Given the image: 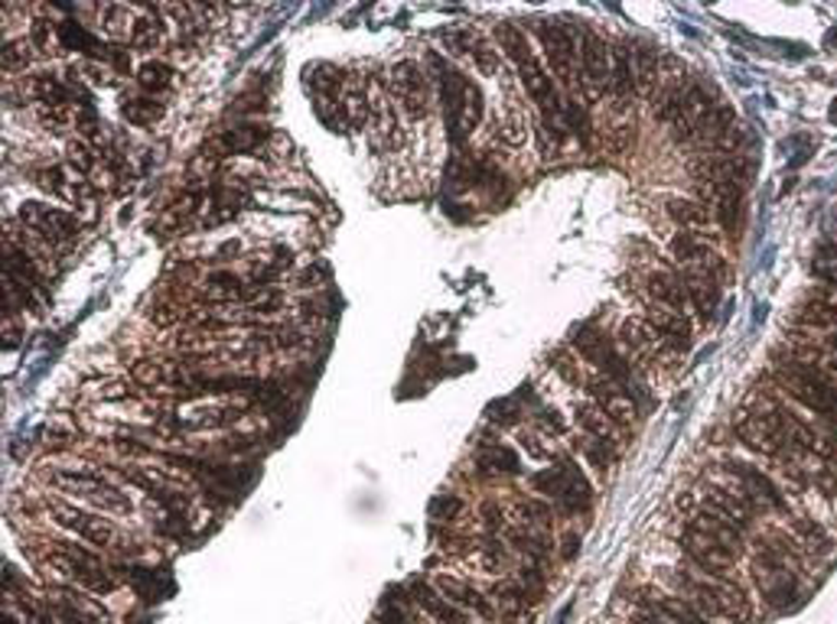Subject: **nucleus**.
I'll return each instance as SVG.
<instances>
[{"label": "nucleus", "instance_id": "obj_43", "mask_svg": "<svg viewBox=\"0 0 837 624\" xmlns=\"http://www.w3.org/2000/svg\"><path fill=\"white\" fill-rule=\"evenodd\" d=\"M522 416H525V407H522L519 397H502L499 403L489 407V423H496L499 429H502V426H515Z\"/></svg>", "mask_w": 837, "mask_h": 624}, {"label": "nucleus", "instance_id": "obj_32", "mask_svg": "<svg viewBox=\"0 0 837 624\" xmlns=\"http://www.w3.org/2000/svg\"><path fill=\"white\" fill-rule=\"evenodd\" d=\"M629 49H632L629 43L613 46V75H609V92H613L616 98L632 95V92H636V85H639V79H636V66H632V52H629Z\"/></svg>", "mask_w": 837, "mask_h": 624}, {"label": "nucleus", "instance_id": "obj_24", "mask_svg": "<svg viewBox=\"0 0 837 624\" xmlns=\"http://www.w3.org/2000/svg\"><path fill=\"white\" fill-rule=\"evenodd\" d=\"M642 290H646L649 303L659 306V309H669V313H685V309H688V293H685L682 273H678L672 263L652 270V273L646 276V286H642Z\"/></svg>", "mask_w": 837, "mask_h": 624}, {"label": "nucleus", "instance_id": "obj_6", "mask_svg": "<svg viewBox=\"0 0 837 624\" xmlns=\"http://www.w3.org/2000/svg\"><path fill=\"white\" fill-rule=\"evenodd\" d=\"M795 560L789 553H782L766 533L756 540V563H753V582L763 596V602L776 612L792 609V602L799 599L802 586H799V573H795Z\"/></svg>", "mask_w": 837, "mask_h": 624}, {"label": "nucleus", "instance_id": "obj_46", "mask_svg": "<svg viewBox=\"0 0 837 624\" xmlns=\"http://www.w3.org/2000/svg\"><path fill=\"white\" fill-rule=\"evenodd\" d=\"M519 449L535 459V462H555V452L545 446V436L542 433H519Z\"/></svg>", "mask_w": 837, "mask_h": 624}, {"label": "nucleus", "instance_id": "obj_35", "mask_svg": "<svg viewBox=\"0 0 837 624\" xmlns=\"http://www.w3.org/2000/svg\"><path fill=\"white\" fill-rule=\"evenodd\" d=\"M512 520L555 530V504L545 498H519L512 504Z\"/></svg>", "mask_w": 837, "mask_h": 624}, {"label": "nucleus", "instance_id": "obj_23", "mask_svg": "<svg viewBox=\"0 0 837 624\" xmlns=\"http://www.w3.org/2000/svg\"><path fill=\"white\" fill-rule=\"evenodd\" d=\"M505 543L512 546V553L525 556L535 566H548L558 553V540H555L551 530L528 527V523H519V520H512V527L505 530Z\"/></svg>", "mask_w": 837, "mask_h": 624}, {"label": "nucleus", "instance_id": "obj_14", "mask_svg": "<svg viewBox=\"0 0 837 624\" xmlns=\"http://www.w3.org/2000/svg\"><path fill=\"white\" fill-rule=\"evenodd\" d=\"M700 507L720 514L723 520H730L733 527H740L746 537L753 533V523H756L759 514H763L733 482H707L704 492H700Z\"/></svg>", "mask_w": 837, "mask_h": 624}, {"label": "nucleus", "instance_id": "obj_18", "mask_svg": "<svg viewBox=\"0 0 837 624\" xmlns=\"http://www.w3.org/2000/svg\"><path fill=\"white\" fill-rule=\"evenodd\" d=\"M408 586V592H411V599H415V605L420 609V615L427 619L430 624H476L479 619H473L469 612H463L460 605H453L430 579H408L405 582Z\"/></svg>", "mask_w": 837, "mask_h": 624}, {"label": "nucleus", "instance_id": "obj_10", "mask_svg": "<svg viewBox=\"0 0 837 624\" xmlns=\"http://www.w3.org/2000/svg\"><path fill=\"white\" fill-rule=\"evenodd\" d=\"M717 472L726 479V482H733L746 498L753 501L763 514L766 510H782V514H792V507H789V498L782 495V488L759 469V466H753V462H746V459H736V456H726V459H720L717 462Z\"/></svg>", "mask_w": 837, "mask_h": 624}, {"label": "nucleus", "instance_id": "obj_7", "mask_svg": "<svg viewBox=\"0 0 837 624\" xmlns=\"http://www.w3.org/2000/svg\"><path fill=\"white\" fill-rule=\"evenodd\" d=\"M678 543H688L700 553L733 566V563H740V556L746 550V533L740 527H733L730 520H723L720 514H713L707 507H695L678 527Z\"/></svg>", "mask_w": 837, "mask_h": 624}, {"label": "nucleus", "instance_id": "obj_45", "mask_svg": "<svg viewBox=\"0 0 837 624\" xmlns=\"http://www.w3.org/2000/svg\"><path fill=\"white\" fill-rule=\"evenodd\" d=\"M463 498L460 495H453V492H446V495H437L433 504H430V517L433 520H440V523H450V520H456L460 514H463Z\"/></svg>", "mask_w": 837, "mask_h": 624}, {"label": "nucleus", "instance_id": "obj_2", "mask_svg": "<svg viewBox=\"0 0 837 624\" xmlns=\"http://www.w3.org/2000/svg\"><path fill=\"white\" fill-rule=\"evenodd\" d=\"M46 482L62 495V498L82 501L92 510L102 514H135V501L125 492V485L118 479H112L108 472H98L92 466H56L46 472Z\"/></svg>", "mask_w": 837, "mask_h": 624}, {"label": "nucleus", "instance_id": "obj_19", "mask_svg": "<svg viewBox=\"0 0 837 624\" xmlns=\"http://www.w3.org/2000/svg\"><path fill=\"white\" fill-rule=\"evenodd\" d=\"M642 319L649 322V329L659 335L662 349L669 355H688L691 352V342H695V329H691V319L685 313H669V309H659V306H649L642 313Z\"/></svg>", "mask_w": 837, "mask_h": 624}, {"label": "nucleus", "instance_id": "obj_8", "mask_svg": "<svg viewBox=\"0 0 837 624\" xmlns=\"http://www.w3.org/2000/svg\"><path fill=\"white\" fill-rule=\"evenodd\" d=\"M532 488L545 501H551L563 514H586L593 507V482L583 472L580 462H573L570 456H558L551 462V469H542L532 475Z\"/></svg>", "mask_w": 837, "mask_h": 624}, {"label": "nucleus", "instance_id": "obj_30", "mask_svg": "<svg viewBox=\"0 0 837 624\" xmlns=\"http://www.w3.org/2000/svg\"><path fill=\"white\" fill-rule=\"evenodd\" d=\"M789 530H792V537L799 540V546L805 550V556L812 553V556H828L832 550H835V540H832V533L818 523V520H809V517H789Z\"/></svg>", "mask_w": 837, "mask_h": 624}, {"label": "nucleus", "instance_id": "obj_38", "mask_svg": "<svg viewBox=\"0 0 837 624\" xmlns=\"http://www.w3.org/2000/svg\"><path fill=\"white\" fill-rule=\"evenodd\" d=\"M548 368H551L563 384H570V387H583V384H586V377L580 372V358H577L570 349H555V352L548 355Z\"/></svg>", "mask_w": 837, "mask_h": 624}, {"label": "nucleus", "instance_id": "obj_9", "mask_svg": "<svg viewBox=\"0 0 837 624\" xmlns=\"http://www.w3.org/2000/svg\"><path fill=\"white\" fill-rule=\"evenodd\" d=\"M16 222L33 242H39L53 254L79 245V238H82L79 219L69 209H56L53 202H23L16 209Z\"/></svg>", "mask_w": 837, "mask_h": 624}, {"label": "nucleus", "instance_id": "obj_4", "mask_svg": "<svg viewBox=\"0 0 837 624\" xmlns=\"http://www.w3.org/2000/svg\"><path fill=\"white\" fill-rule=\"evenodd\" d=\"M46 510H49V517H53L56 527H62V530H66L69 537H75V540L92 543V546L102 550V553H108V550L135 553V546H138V543H131L128 530H125L118 520H112L108 514L92 510V507H85V504H72L69 498H56L46 504Z\"/></svg>", "mask_w": 837, "mask_h": 624}, {"label": "nucleus", "instance_id": "obj_33", "mask_svg": "<svg viewBox=\"0 0 837 624\" xmlns=\"http://www.w3.org/2000/svg\"><path fill=\"white\" fill-rule=\"evenodd\" d=\"M138 89L143 95H150V98H160V95H166L170 89H173V79H176V72H173V66L170 62H163V59H147L143 66L138 69Z\"/></svg>", "mask_w": 837, "mask_h": 624}, {"label": "nucleus", "instance_id": "obj_12", "mask_svg": "<svg viewBox=\"0 0 837 624\" xmlns=\"http://www.w3.org/2000/svg\"><path fill=\"white\" fill-rule=\"evenodd\" d=\"M535 39L542 43V56L551 75L563 85H577V33L558 20H538Z\"/></svg>", "mask_w": 837, "mask_h": 624}, {"label": "nucleus", "instance_id": "obj_21", "mask_svg": "<svg viewBox=\"0 0 837 624\" xmlns=\"http://www.w3.org/2000/svg\"><path fill=\"white\" fill-rule=\"evenodd\" d=\"M486 589V596L496 602V609H499V619L502 624H522L528 615H532V609L535 605H542L515 576H505V579H492L489 586H483Z\"/></svg>", "mask_w": 837, "mask_h": 624}, {"label": "nucleus", "instance_id": "obj_5", "mask_svg": "<svg viewBox=\"0 0 837 624\" xmlns=\"http://www.w3.org/2000/svg\"><path fill=\"white\" fill-rule=\"evenodd\" d=\"M49 563L62 573L66 582H72L92 596H108L118 589L108 556L95 546H82V540H75V537L56 540L49 546Z\"/></svg>", "mask_w": 837, "mask_h": 624}, {"label": "nucleus", "instance_id": "obj_37", "mask_svg": "<svg viewBox=\"0 0 837 624\" xmlns=\"http://www.w3.org/2000/svg\"><path fill=\"white\" fill-rule=\"evenodd\" d=\"M121 111H125V118H128L135 127H153L160 118H163V105H160V98H150V95L128 98Z\"/></svg>", "mask_w": 837, "mask_h": 624}, {"label": "nucleus", "instance_id": "obj_48", "mask_svg": "<svg viewBox=\"0 0 837 624\" xmlns=\"http://www.w3.org/2000/svg\"><path fill=\"white\" fill-rule=\"evenodd\" d=\"M3 624H20V619H16V609H13V602H7V612H3Z\"/></svg>", "mask_w": 837, "mask_h": 624}, {"label": "nucleus", "instance_id": "obj_20", "mask_svg": "<svg viewBox=\"0 0 837 624\" xmlns=\"http://www.w3.org/2000/svg\"><path fill=\"white\" fill-rule=\"evenodd\" d=\"M619 349L639 365V368H655L662 358H669V352L662 349L659 335L649 329V322L642 316H632L619 326Z\"/></svg>", "mask_w": 837, "mask_h": 624}, {"label": "nucleus", "instance_id": "obj_42", "mask_svg": "<svg viewBox=\"0 0 837 624\" xmlns=\"http://www.w3.org/2000/svg\"><path fill=\"white\" fill-rule=\"evenodd\" d=\"M535 413V426H538V433L545 436V439H560V436H567V420L560 416L555 407H535L532 410Z\"/></svg>", "mask_w": 837, "mask_h": 624}, {"label": "nucleus", "instance_id": "obj_22", "mask_svg": "<svg viewBox=\"0 0 837 624\" xmlns=\"http://www.w3.org/2000/svg\"><path fill=\"white\" fill-rule=\"evenodd\" d=\"M669 254H672V260H678L682 267L710 270V273H717L720 280H723V273H726L720 254H717V248H713L710 238H707V232H678V235H672Z\"/></svg>", "mask_w": 837, "mask_h": 624}, {"label": "nucleus", "instance_id": "obj_40", "mask_svg": "<svg viewBox=\"0 0 837 624\" xmlns=\"http://www.w3.org/2000/svg\"><path fill=\"white\" fill-rule=\"evenodd\" d=\"M632 66H636V79L639 85H652L659 82V52L649 46V43H636V52H632Z\"/></svg>", "mask_w": 837, "mask_h": 624}, {"label": "nucleus", "instance_id": "obj_36", "mask_svg": "<svg viewBox=\"0 0 837 624\" xmlns=\"http://www.w3.org/2000/svg\"><path fill=\"white\" fill-rule=\"evenodd\" d=\"M496 43H499V49L505 52V59H512L515 66L519 62H525L535 49H532V39L525 36V30H519L515 23H502L499 30H496Z\"/></svg>", "mask_w": 837, "mask_h": 624}, {"label": "nucleus", "instance_id": "obj_3", "mask_svg": "<svg viewBox=\"0 0 837 624\" xmlns=\"http://www.w3.org/2000/svg\"><path fill=\"white\" fill-rule=\"evenodd\" d=\"M433 66H437V89H440L443 121H446V130H450V140L463 143L476 127L483 125V115H486L483 92H479V85L469 75L456 72L440 56H433Z\"/></svg>", "mask_w": 837, "mask_h": 624}, {"label": "nucleus", "instance_id": "obj_44", "mask_svg": "<svg viewBox=\"0 0 837 624\" xmlns=\"http://www.w3.org/2000/svg\"><path fill=\"white\" fill-rule=\"evenodd\" d=\"M515 579H519L538 602L545 599V589H548V573H545V566H535V563L519 566V569H515Z\"/></svg>", "mask_w": 837, "mask_h": 624}, {"label": "nucleus", "instance_id": "obj_13", "mask_svg": "<svg viewBox=\"0 0 837 624\" xmlns=\"http://www.w3.org/2000/svg\"><path fill=\"white\" fill-rule=\"evenodd\" d=\"M577 66H580V79L593 92H609L613 46L590 26H577Z\"/></svg>", "mask_w": 837, "mask_h": 624}, {"label": "nucleus", "instance_id": "obj_1", "mask_svg": "<svg viewBox=\"0 0 837 624\" xmlns=\"http://www.w3.org/2000/svg\"><path fill=\"white\" fill-rule=\"evenodd\" d=\"M655 579L669 592L698 605L700 612L717 624H753L756 619V609H753V599L746 589L720 586L713 579H704L688 566H662V569H655Z\"/></svg>", "mask_w": 837, "mask_h": 624}, {"label": "nucleus", "instance_id": "obj_29", "mask_svg": "<svg viewBox=\"0 0 837 624\" xmlns=\"http://www.w3.org/2000/svg\"><path fill=\"white\" fill-rule=\"evenodd\" d=\"M665 212L678 225V232H707L713 225L710 205H704L698 199H669Z\"/></svg>", "mask_w": 837, "mask_h": 624}, {"label": "nucleus", "instance_id": "obj_41", "mask_svg": "<svg viewBox=\"0 0 837 624\" xmlns=\"http://www.w3.org/2000/svg\"><path fill=\"white\" fill-rule=\"evenodd\" d=\"M799 319L805 326H812V329H828V326L837 322V306L835 303H825V299H812V303L802 306Z\"/></svg>", "mask_w": 837, "mask_h": 624}, {"label": "nucleus", "instance_id": "obj_11", "mask_svg": "<svg viewBox=\"0 0 837 624\" xmlns=\"http://www.w3.org/2000/svg\"><path fill=\"white\" fill-rule=\"evenodd\" d=\"M388 85H392V95H395V102H398V108L408 121H423L430 115L433 82H430V72L420 66L418 59L395 62L392 75H388Z\"/></svg>", "mask_w": 837, "mask_h": 624}, {"label": "nucleus", "instance_id": "obj_28", "mask_svg": "<svg viewBox=\"0 0 837 624\" xmlns=\"http://www.w3.org/2000/svg\"><path fill=\"white\" fill-rule=\"evenodd\" d=\"M375 624H430L420 609L415 605L408 586H395L382 602H379V612H375Z\"/></svg>", "mask_w": 837, "mask_h": 624}, {"label": "nucleus", "instance_id": "obj_31", "mask_svg": "<svg viewBox=\"0 0 837 624\" xmlns=\"http://www.w3.org/2000/svg\"><path fill=\"white\" fill-rule=\"evenodd\" d=\"M265 140H268V127L239 125L219 137V146L225 156H245V153H258V146H265Z\"/></svg>", "mask_w": 837, "mask_h": 624}, {"label": "nucleus", "instance_id": "obj_39", "mask_svg": "<svg viewBox=\"0 0 837 624\" xmlns=\"http://www.w3.org/2000/svg\"><path fill=\"white\" fill-rule=\"evenodd\" d=\"M33 52H36V46L30 43V36H10L7 46H3V69H7L10 75L20 72V69H26V66L33 62Z\"/></svg>", "mask_w": 837, "mask_h": 624}, {"label": "nucleus", "instance_id": "obj_25", "mask_svg": "<svg viewBox=\"0 0 837 624\" xmlns=\"http://www.w3.org/2000/svg\"><path fill=\"white\" fill-rule=\"evenodd\" d=\"M678 273L688 293V306H695L700 322H710L720 306V276L700 267H682Z\"/></svg>", "mask_w": 837, "mask_h": 624}, {"label": "nucleus", "instance_id": "obj_17", "mask_svg": "<svg viewBox=\"0 0 837 624\" xmlns=\"http://www.w3.org/2000/svg\"><path fill=\"white\" fill-rule=\"evenodd\" d=\"M629 602L659 612L669 624H717L713 619H707L698 605H691L688 599H682V596H675V592H669L662 586H655V589L652 586H636Z\"/></svg>", "mask_w": 837, "mask_h": 624}, {"label": "nucleus", "instance_id": "obj_26", "mask_svg": "<svg viewBox=\"0 0 837 624\" xmlns=\"http://www.w3.org/2000/svg\"><path fill=\"white\" fill-rule=\"evenodd\" d=\"M476 466H479V472H489V475H509V479L525 475L519 449H512L505 443H479Z\"/></svg>", "mask_w": 837, "mask_h": 624}, {"label": "nucleus", "instance_id": "obj_15", "mask_svg": "<svg viewBox=\"0 0 837 624\" xmlns=\"http://www.w3.org/2000/svg\"><path fill=\"white\" fill-rule=\"evenodd\" d=\"M430 582H433L453 605H460L463 612H469L473 619H479V622L486 624H502L496 602H492V599L486 596V589L476 586L473 579H463V576H453V573H437Z\"/></svg>", "mask_w": 837, "mask_h": 624}, {"label": "nucleus", "instance_id": "obj_47", "mask_svg": "<svg viewBox=\"0 0 837 624\" xmlns=\"http://www.w3.org/2000/svg\"><path fill=\"white\" fill-rule=\"evenodd\" d=\"M563 546H567V550H563L560 556H563V560H573V556L580 553V533H573V530H570V533H567V543H563Z\"/></svg>", "mask_w": 837, "mask_h": 624}, {"label": "nucleus", "instance_id": "obj_34", "mask_svg": "<svg viewBox=\"0 0 837 624\" xmlns=\"http://www.w3.org/2000/svg\"><path fill=\"white\" fill-rule=\"evenodd\" d=\"M573 452H580L583 459H586V466L603 479V475H609V469L616 466V459H619V449H609V446H603V443H596V439H590V436H573Z\"/></svg>", "mask_w": 837, "mask_h": 624}, {"label": "nucleus", "instance_id": "obj_16", "mask_svg": "<svg viewBox=\"0 0 837 624\" xmlns=\"http://www.w3.org/2000/svg\"><path fill=\"white\" fill-rule=\"evenodd\" d=\"M583 393L593 407H600V413L619 429V433H629L636 416H639V407L629 400V393L623 387H616L609 377H586L583 384Z\"/></svg>", "mask_w": 837, "mask_h": 624}, {"label": "nucleus", "instance_id": "obj_27", "mask_svg": "<svg viewBox=\"0 0 837 624\" xmlns=\"http://www.w3.org/2000/svg\"><path fill=\"white\" fill-rule=\"evenodd\" d=\"M573 420H577V426H580L583 436H590V439H596V443H603V446L623 452V443H619L623 433L600 413V407H593L590 400H583V403L573 407Z\"/></svg>", "mask_w": 837, "mask_h": 624}]
</instances>
